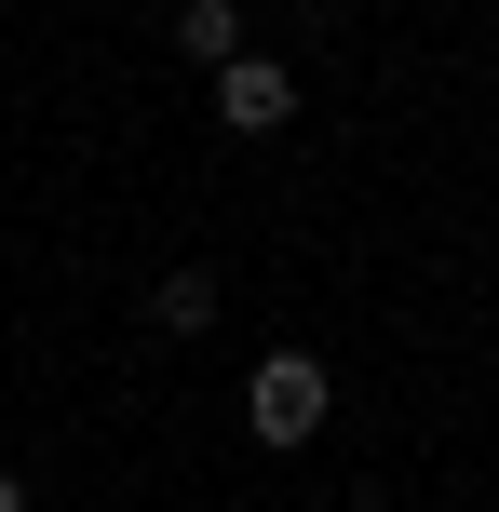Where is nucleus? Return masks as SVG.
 Wrapping results in <instances>:
<instances>
[{
    "label": "nucleus",
    "instance_id": "nucleus-4",
    "mask_svg": "<svg viewBox=\"0 0 499 512\" xmlns=\"http://www.w3.org/2000/svg\"><path fill=\"white\" fill-rule=\"evenodd\" d=\"M176 54H189V68H230V54H243V14H230V0H176Z\"/></svg>",
    "mask_w": 499,
    "mask_h": 512
},
{
    "label": "nucleus",
    "instance_id": "nucleus-1",
    "mask_svg": "<svg viewBox=\"0 0 499 512\" xmlns=\"http://www.w3.org/2000/svg\"><path fill=\"white\" fill-rule=\"evenodd\" d=\"M324 405H338V391H324V364H311V351H270L257 378H243V432H257V445H311V432H324Z\"/></svg>",
    "mask_w": 499,
    "mask_h": 512
},
{
    "label": "nucleus",
    "instance_id": "nucleus-5",
    "mask_svg": "<svg viewBox=\"0 0 499 512\" xmlns=\"http://www.w3.org/2000/svg\"><path fill=\"white\" fill-rule=\"evenodd\" d=\"M0 512H27V486H14V472H0Z\"/></svg>",
    "mask_w": 499,
    "mask_h": 512
},
{
    "label": "nucleus",
    "instance_id": "nucleus-2",
    "mask_svg": "<svg viewBox=\"0 0 499 512\" xmlns=\"http://www.w3.org/2000/svg\"><path fill=\"white\" fill-rule=\"evenodd\" d=\"M216 122H230V135H284V122H297L284 54H230V68H216Z\"/></svg>",
    "mask_w": 499,
    "mask_h": 512
},
{
    "label": "nucleus",
    "instance_id": "nucleus-3",
    "mask_svg": "<svg viewBox=\"0 0 499 512\" xmlns=\"http://www.w3.org/2000/svg\"><path fill=\"white\" fill-rule=\"evenodd\" d=\"M216 310H230V297H216V270H162V283H149V324H162V337H203Z\"/></svg>",
    "mask_w": 499,
    "mask_h": 512
}]
</instances>
